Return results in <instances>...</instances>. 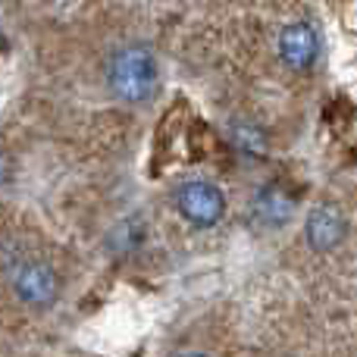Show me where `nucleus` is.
Returning a JSON list of instances; mask_svg holds the SVG:
<instances>
[{
    "mask_svg": "<svg viewBox=\"0 0 357 357\" xmlns=\"http://www.w3.org/2000/svg\"><path fill=\"white\" fill-rule=\"evenodd\" d=\"M107 85L123 104H148L160 88L157 56L142 44H126L107 63Z\"/></svg>",
    "mask_w": 357,
    "mask_h": 357,
    "instance_id": "f257e3e1",
    "label": "nucleus"
},
{
    "mask_svg": "<svg viewBox=\"0 0 357 357\" xmlns=\"http://www.w3.org/2000/svg\"><path fill=\"white\" fill-rule=\"evenodd\" d=\"M13 291L22 304L35 310H44L60 298V276L54 273V266H47L44 260H22L16 264L10 276Z\"/></svg>",
    "mask_w": 357,
    "mask_h": 357,
    "instance_id": "f03ea898",
    "label": "nucleus"
},
{
    "mask_svg": "<svg viewBox=\"0 0 357 357\" xmlns=\"http://www.w3.org/2000/svg\"><path fill=\"white\" fill-rule=\"evenodd\" d=\"M176 207L191 226L210 229L226 213V197H222V191L216 188L213 182L195 178V182H185L182 188L176 191Z\"/></svg>",
    "mask_w": 357,
    "mask_h": 357,
    "instance_id": "7ed1b4c3",
    "label": "nucleus"
},
{
    "mask_svg": "<svg viewBox=\"0 0 357 357\" xmlns=\"http://www.w3.org/2000/svg\"><path fill=\"white\" fill-rule=\"evenodd\" d=\"M317 54H320V41H317V31L307 22L285 25L282 35H279V56H282L285 66L310 69L317 63Z\"/></svg>",
    "mask_w": 357,
    "mask_h": 357,
    "instance_id": "20e7f679",
    "label": "nucleus"
},
{
    "mask_svg": "<svg viewBox=\"0 0 357 357\" xmlns=\"http://www.w3.org/2000/svg\"><path fill=\"white\" fill-rule=\"evenodd\" d=\"M345 229H348L345 216H342V210L333 207V204L314 207L307 222H304V235H307L314 251H333V248H339L342 238H345Z\"/></svg>",
    "mask_w": 357,
    "mask_h": 357,
    "instance_id": "39448f33",
    "label": "nucleus"
},
{
    "mask_svg": "<svg viewBox=\"0 0 357 357\" xmlns=\"http://www.w3.org/2000/svg\"><path fill=\"white\" fill-rule=\"evenodd\" d=\"M291 210H295V197H291L285 188H279V185H266V188L257 191L254 213H257L264 222H270V226H282V222H289Z\"/></svg>",
    "mask_w": 357,
    "mask_h": 357,
    "instance_id": "423d86ee",
    "label": "nucleus"
},
{
    "mask_svg": "<svg viewBox=\"0 0 357 357\" xmlns=\"http://www.w3.org/2000/svg\"><path fill=\"white\" fill-rule=\"evenodd\" d=\"M144 232H148V229H144V222L135 220V216H129V220H123L116 229H113L110 248H113V251H119V254L135 251V248L144 241Z\"/></svg>",
    "mask_w": 357,
    "mask_h": 357,
    "instance_id": "0eeeda50",
    "label": "nucleus"
},
{
    "mask_svg": "<svg viewBox=\"0 0 357 357\" xmlns=\"http://www.w3.org/2000/svg\"><path fill=\"white\" fill-rule=\"evenodd\" d=\"M232 142H235V148H241L245 154H254V157L266 154V138H264V132L254 129V126H235Z\"/></svg>",
    "mask_w": 357,
    "mask_h": 357,
    "instance_id": "6e6552de",
    "label": "nucleus"
},
{
    "mask_svg": "<svg viewBox=\"0 0 357 357\" xmlns=\"http://www.w3.org/2000/svg\"><path fill=\"white\" fill-rule=\"evenodd\" d=\"M182 357H207V354H182Z\"/></svg>",
    "mask_w": 357,
    "mask_h": 357,
    "instance_id": "1a4fd4ad",
    "label": "nucleus"
},
{
    "mask_svg": "<svg viewBox=\"0 0 357 357\" xmlns=\"http://www.w3.org/2000/svg\"><path fill=\"white\" fill-rule=\"evenodd\" d=\"M185 3H191V0H185Z\"/></svg>",
    "mask_w": 357,
    "mask_h": 357,
    "instance_id": "9d476101",
    "label": "nucleus"
}]
</instances>
